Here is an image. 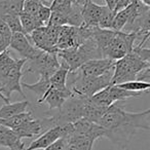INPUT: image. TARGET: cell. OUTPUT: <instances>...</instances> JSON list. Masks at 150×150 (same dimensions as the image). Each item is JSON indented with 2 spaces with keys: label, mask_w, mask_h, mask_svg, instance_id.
Returning <instances> with one entry per match:
<instances>
[{
  "label": "cell",
  "mask_w": 150,
  "mask_h": 150,
  "mask_svg": "<svg viewBox=\"0 0 150 150\" xmlns=\"http://www.w3.org/2000/svg\"><path fill=\"white\" fill-rule=\"evenodd\" d=\"M68 24L67 21V16L66 13H61L58 11H52L50 13V17L48 20V26H54V27H61V26H65Z\"/></svg>",
  "instance_id": "obj_24"
},
{
  "label": "cell",
  "mask_w": 150,
  "mask_h": 150,
  "mask_svg": "<svg viewBox=\"0 0 150 150\" xmlns=\"http://www.w3.org/2000/svg\"><path fill=\"white\" fill-rule=\"evenodd\" d=\"M150 67V62L142 60L135 52H131L119 60L115 61L114 71L110 86L135 80L140 71Z\"/></svg>",
  "instance_id": "obj_3"
},
{
  "label": "cell",
  "mask_w": 150,
  "mask_h": 150,
  "mask_svg": "<svg viewBox=\"0 0 150 150\" xmlns=\"http://www.w3.org/2000/svg\"><path fill=\"white\" fill-rule=\"evenodd\" d=\"M68 74H69L68 67L64 63H62L60 65V68L50 77V86L54 88H60V90H64V88H68L67 86Z\"/></svg>",
  "instance_id": "obj_16"
},
{
  "label": "cell",
  "mask_w": 150,
  "mask_h": 150,
  "mask_svg": "<svg viewBox=\"0 0 150 150\" xmlns=\"http://www.w3.org/2000/svg\"><path fill=\"white\" fill-rule=\"evenodd\" d=\"M1 20H3V21L6 23V25L8 26L9 29H11V33H15V32H23L19 15H6L1 18Z\"/></svg>",
  "instance_id": "obj_25"
},
{
  "label": "cell",
  "mask_w": 150,
  "mask_h": 150,
  "mask_svg": "<svg viewBox=\"0 0 150 150\" xmlns=\"http://www.w3.org/2000/svg\"><path fill=\"white\" fill-rule=\"evenodd\" d=\"M141 1L144 3V4H146V5H150V0H141Z\"/></svg>",
  "instance_id": "obj_35"
},
{
  "label": "cell",
  "mask_w": 150,
  "mask_h": 150,
  "mask_svg": "<svg viewBox=\"0 0 150 150\" xmlns=\"http://www.w3.org/2000/svg\"><path fill=\"white\" fill-rule=\"evenodd\" d=\"M150 109L140 112H129L113 103L99 119L98 125L104 129V137L108 138L121 150L127 149L138 129H150Z\"/></svg>",
  "instance_id": "obj_1"
},
{
  "label": "cell",
  "mask_w": 150,
  "mask_h": 150,
  "mask_svg": "<svg viewBox=\"0 0 150 150\" xmlns=\"http://www.w3.org/2000/svg\"><path fill=\"white\" fill-rule=\"evenodd\" d=\"M66 144H67V140L64 139V138H60V139L54 141V143L50 144L48 147H46L43 150H64L65 147H66Z\"/></svg>",
  "instance_id": "obj_29"
},
{
  "label": "cell",
  "mask_w": 150,
  "mask_h": 150,
  "mask_svg": "<svg viewBox=\"0 0 150 150\" xmlns=\"http://www.w3.org/2000/svg\"><path fill=\"white\" fill-rule=\"evenodd\" d=\"M72 4V0H52L50 11H58L67 15Z\"/></svg>",
  "instance_id": "obj_26"
},
{
  "label": "cell",
  "mask_w": 150,
  "mask_h": 150,
  "mask_svg": "<svg viewBox=\"0 0 150 150\" xmlns=\"http://www.w3.org/2000/svg\"><path fill=\"white\" fill-rule=\"evenodd\" d=\"M88 1V0H72L73 3H75V4L78 5V6L81 7V8L84 6V4H86Z\"/></svg>",
  "instance_id": "obj_33"
},
{
  "label": "cell",
  "mask_w": 150,
  "mask_h": 150,
  "mask_svg": "<svg viewBox=\"0 0 150 150\" xmlns=\"http://www.w3.org/2000/svg\"><path fill=\"white\" fill-rule=\"evenodd\" d=\"M115 61L110 59H95L86 62L76 70L83 77H96L114 68Z\"/></svg>",
  "instance_id": "obj_7"
},
{
  "label": "cell",
  "mask_w": 150,
  "mask_h": 150,
  "mask_svg": "<svg viewBox=\"0 0 150 150\" xmlns=\"http://www.w3.org/2000/svg\"><path fill=\"white\" fill-rule=\"evenodd\" d=\"M127 13L125 8L117 11L114 15L112 22V30L114 31H122L123 28L127 26Z\"/></svg>",
  "instance_id": "obj_22"
},
{
  "label": "cell",
  "mask_w": 150,
  "mask_h": 150,
  "mask_svg": "<svg viewBox=\"0 0 150 150\" xmlns=\"http://www.w3.org/2000/svg\"><path fill=\"white\" fill-rule=\"evenodd\" d=\"M115 13L111 11L108 7L105 5V8L102 13L100 20H99L98 27L101 29H112V22Z\"/></svg>",
  "instance_id": "obj_23"
},
{
  "label": "cell",
  "mask_w": 150,
  "mask_h": 150,
  "mask_svg": "<svg viewBox=\"0 0 150 150\" xmlns=\"http://www.w3.org/2000/svg\"><path fill=\"white\" fill-rule=\"evenodd\" d=\"M0 147L8 148L9 150H24L25 144L13 129L0 125Z\"/></svg>",
  "instance_id": "obj_13"
},
{
  "label": "cell",
  "mask_w": 150,
  "mask_h": 150,
  "mask_svg": "<svg viewBox=\"0 0 150 150\" xmlns=\"http://www.w3.org/2000/svg\"><path fill=\"white\" fill-rule=\"evenodd\" d=\"M41 4V0H23V11L35 15Z\"/></svg>",
  "instance_id": "obj_28"
},
{
  "label": "cell",
  "mask_w": 150,
  "mask_h": 150,
  "mask_svg": "<svg viewBox=\"0 0 150 150\" xmlns=\"http://www.w3.org/2000/svg\"><path fill=\"white\" fill-rule=\"evenodd\" d=\"M8 47L19 52L23 57V59H26L27 61L33 58L38 50L34 45H32L28 35H26L23 32H15L11 34Z\"/></svg>",
  "instance_id": "obj_9"
},
{
  "label": "cell",
  "mask_w": 150,
  "mask_h": 150,
  "mask_svg": "<svg viewBox=\"0 0 150 150\" xmlns=\"http://www.w3.org/2000/svg\"><path fill=\"white\" fill-rule=\"evenodd\" d=\"M137 39V32L115 31L114 35L112 36L111 40L109 41L108 46L105 50L103 58L110 59V60L113 61L119 60V59H121L125 54L132 52Z\"/></svg>",
  "instance_id": "obj_4"
},
{
  "label": "cell",
  "mask_w": 150,
  "mask_h": 150,
  "mask_svg": "<svg viewBox=\"0 0 150 150\" xmlns=\"http://www.w3.org/2000/svg\"><path fill=\"white\" fill-rule=\"evenodd\" d=\"M30 39L34 42L36 48L46 52H57L56 46L50 41L46 34V26H41L29 34Z\"/></svg>",
  "instance_id": "obj_12"
},
{
  "label": "cell",
  "mask_w": 150,
  "mask_h": 150,
  "mask_svg": "<svg viewBox=\"0 0 150 150\" xmlns=\"http://www.w3.org/2000/svg\"><path fill=\"white\" fill-rule=\"evenodd\" d=\"M95 140L86 136H76L67 141L64 150H93Z\"/></svg>",
  "instance_id": "obj_15"
},
{
  "label": "cell",
  "mask_w": 150,
  "mask_h": 150,
  "mask_svg": "<svg viewBox=\"0 0 150 150\" xmlns=\"http://www.w3.org/2000/svg\"><path fill=\"white\" fill-rule=\"evenodd\" d=\"M50 6H46L44 4H41L38 8V11H36L35 16L36 18L38 19V21L42 24L43 26H46L48 23V20H50Z\"/></svg>",
  "instance_id": "obj_27"
},
{
  "label": "cell",
  "mask_w": 150,
  "mask_h": 150,
  "mask_svg": "<svg viewBox=\"0 0 150 150\" xmlns=\"http://www.w3.org/2000/svg\"><path fill=\"white\" fill-rule=\"evenodd\" d=\"M8 45H9L8 41H6V39L0 34V52L6 50L8 48Z\"/></svg>",
  "instance_id": "obj_31"
},
{
  "label": "cell",
  "mask_w": 150,
  "mask_h": 150,
  "mask_svg": "<svg viewBox=\"0 0 150 150\" xmlns=\"http://www.w3.org/2000/svg\"><path fill=\"white\" fill-rule=\"evenodd\" d=\"M26 63H27L26 59H17L15 61V63H13V65L11 66V68L7 72V74L3 78L0 79V91H1V94L8 101L13 92L19 93L24 98V100H27V97H26V95L23 92L21 81L22 76H23L22 69H23L24 65Z\"/></svg>",
  "instance_id": "obj_6"
},
{
  "label": "cell",
  "mask_w": 150,
  "mask_h": 150,
  "mask_svg": "<svg viewBox=\"0 0 150 150\" xmlns=\"http://www.w3.org/2000/svg\"><path fill=\"white\" fill-rule=\"evenodd\" d=\"M104 8L105 5H99L93 2L92 0H88L81 9L82 20H83L82 25L86 27H98L99 20L102 16Z\"/></svg>",
  "instance_id": "obj_11"
},
{
  "label": "cell",
  "mask_w": 150,
  "mask_h": 150,
  "mask_svg": "<svg viewBox=\"0 0 150 150\" xmlns=\"http://www.w3.org/2000/svg\"><path fill=\"white\" fill-rule=\"evenodd\" d=\"M105 2H106V6L108 7L111 11L114 13V9L117 4V0H105Z\"/></svg>",
  "instance_id": "obj_32"
},
{
  "label": "cell",
  "mask_w": 150,
  "mask_h": 150,
  "mask_svg": "<svg viewBox=\"0 0 150 150\" xmlns=\"http://www.w3.org/2000/svg\"><path fill=\"white\" fill-rule=\"evenodd\" d=\"M34 118H35V117L33 116L32 111H26V112L18 114V115H16V116L9 117V118H5V119L0 118V125H3V127H5L13 129H16V127H20L21 125H23V123L32 120V119H34Z\"/></svg>",
  "instance_id": "obj_17"
},
{
  "label": "cell",
  "mask_w": 150,
  "mask_h": 150,
  "mask_svg": "<svg viewBox=\"0 0 150 150\" xmlns=\"http://www.w3.org/2000/svg\"><path fill=\"white\" fill-rule=\"evenodd\" d=\"M73 95L71 90L69 88H66L64 90H60V88H54L50 86L45 94L37 100L38 104H46L50 110H54V109H60L62 105L65 103V101L68 98H70Z\"/></svg>",
  "instance_id": "obj_8"
},
{
  "label": "cell",
  "mask_w": 150,
  "mask_h": 150,
  "mask_svg": "<svg viewBox=\"0 0 150 150\" xmlns=\"http://www.w3.org/2000/svg\"><path fill=\"white\" fill-rule=\"evenodd\" d=\"M30 108V103L28 100L20 101L16 103H7L4 106L0 107V118L5 119L9 117L16 116L18 114H21Z\"/></svg>",
  "instance_id": "obj_14"
},
{
  "label": "cell",
  "mask_w": 150,
  "mask_h": 150,
  "mask_svg": "<svg viewBox=\"0 0 150 150\" xmlns=\"http://www.w3.org/2000/svg\"><path fill=\"white\" fill-rule=\"evenodd\" d=\"M23 11V0H0V19L6 15H20Z\"/></svg>",
  "instance_id": "obj_18"
},
{
  "label": "cell",
  "mask_w": 150,
  "mask_h": 150,
  "mask_svg": "<svg viewBox=\"0 0 150 150\" xmlns=\"http://www.w3.org/2000/svg\"><path fill=\"white\" fill-rule=\"evenodd\" d=\"M0 98H1V99H2V100H3V101H4V102H5V104H7V103H9V101H8V100H7V99H6V98H5V97H4V96H3V95H2V94H1V91H0Z\"/></svg>",
  "instance_id": "obj_34"
},
{
  "label": "cell",
  "mask_w": 150,
  "mask_h": 150,
  "mask_svg": "<svg viewBox=\"0 0 150 150\" xmlns=\"http://www.w3.org/2000/svg\"><path fill=\"white\" fill-rule=\"evenodd\" d=\"M62 138V127L61 125L54 127L46 131L45 133L38 136L37 139L32 141V143L29 145V147L25 148L24 150H39L45 149L46 147L52 144L54 141Z\"/></svg>",
  "instance_id": "obj_10"
},
{
  "label": "cell",
  "mask_w": 150,
  "mask_h": 150,
  "mask_svg": "<svg viewBox=\"0 0 150 150\" xmlns=\"http://www.w3.org/2000/svg\"><path fill=\"white\" fill-rule=\"evenodd\" d=\"M133 0H117V4L116 7L114 9V13H116L117 11H121V9L125 8L129 4H131Z\"/></svg>",
  "instance_id": "obj_30"
},
{
  "label": "cell",
  "mask_w": 150,
  "mask_h": 150,
  "mask_svg": "<svg viewBox=\"0 0 150 150\" xmlns=\"http://www.w3.org/2000/svg\"><path fill=\"white\" fill-rule=\"evenodd\" d=\"M27 62L29 63V66L25 73H34L38 76L47 77H50L61 65L57 52H46L40 50H37L33 58Z\"/></svg>",
  "instance_id": "obj_5"
},
{
  "label": "cell",
  "mask_w": 150,
  "mask_h": 150,
  "mask_svg": "<svg viewBox=\"0 0 150 150\" xmlns=\"http://www.w3.org/2000/svg\"><path fill=\"white\" fill-rule=\"evenodd\" d=\"M114 68L107 71L106 73L96 76V77H83L77 71L69 72L70 79H69L68 88L74 95L84 97H92L103 88H107L111 84V79L113 76Z\"/></svg>",
  "instance_id": "obj_2"
},
{
  "label": "cell",
  "mask_w": 150,
  "mask_h": 150,
  "mask_svg": "<svg viewBox=\"0 0 150 150\" xmlns=\"http://www.w3.org/2000/svg\"><path fill=\"white\" fill-rule=\"evenodd\" d=\"M115 86H117L120 88H123L125 91H129V92H143V93H148V90L150 88L149 82L139 81V80H131V81L115 84Z\"/></svg>",
  "instance_id": "obj_21"
},
{
  "label": "cell",
  "mask_w": 150,
  "mask_h": 150,
  "mask_svg": "<svg viewBox=\"0 0 150 150\" xmlns=\"http://www.w3.org/2000/svg\"><path fill=\"white\" fill-rule=\"evenodd\" d=\"M50 77H47V76H39V80L35 83L22 82V88H27V90L35 93V95H37L39 98H41L45 94V92L50 88Z\"/></svg>",
  "instance_id": "obj_20"
},
{
  "label": "cell",
  "mask_w": 150,
  "mask_h": 150,
  "mask_svg": "<svg viewBox=\"0 0 150 150\" xmlns=\"http://www.w3.org/2000/svg\"><path fill=\"white\" fill-rule=\"evenodd\" d=\"M19 18H20V21H21L23 33H25L26 35H29L32 31L37 29L38 27L43 26L38 21V19L36 18L35 15H31V13L22 11L19 15Z\"/></svg>",
  "instance_id": "obj_19"
}]
</instances>
